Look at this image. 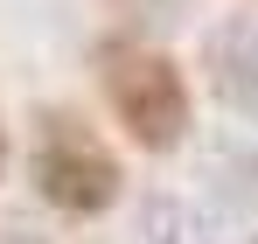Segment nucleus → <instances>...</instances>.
<instances>
[{
  "label": "nucleus",
  "mask_w": 258,
  "mask_h": 244,
  "mask_svg": "<svg viewBox=\"0 0 258 244\" xmlns=\"http://www.w3.org/2000/svg\"><path fill=\"white\" fill-rule=\"evenodd\" d=\"M91 70H98V91H105V105H112V119H119V133L133 147L174 154L188 140L196 98H188V77H181V63L168 49H154L140 35H105Z\"/></svg>",
  "instance_id": "1"
},
{
  "label": "nucleus",
  "mask_w": 258,
  "mask_h": 244,
  "mask_svg": "<svg viewBox=\"0 0 258 244\" xmlns=\"http://www.w3.org/2000/svg\"><path fill=\"white\" fill-rule=\"evenodd\" d=\"M28 181L49 209L63 216H105L119 203V154L98 140V126L77 112H35V147H28Z\"/></svg>",
  "instance_id": "2"
},
{
  "label": "nucleus",
  "mask_w": 258,
  "mask_h": 244,
  "mask_svg": "<svg viewBox=\"0 0 258 244\" xmlns=\"http://www.w3.org/2000/svg\"><path fill=\"white\" fill-rule=\"evenodd\" d=\"M210 70H216V91L230 112H244L258 126V21H216L210 28Z\"/></svg>",
  "instance_id": "3"
},
{
  "label": "nucleus",
  "mask_w": 258,
  "mask_h": 244,
  "mask_svg": "<svg viewBox=\"0 0 258 244\" xmlns=\"http://www.w3.org/2000/svg\"><path fill=\"white\" fill-rule=\"evenodd\" d=\"M0 174H7V126H0Z\"/></svg>",
  "instance_id": "4"
}]
</instances>
